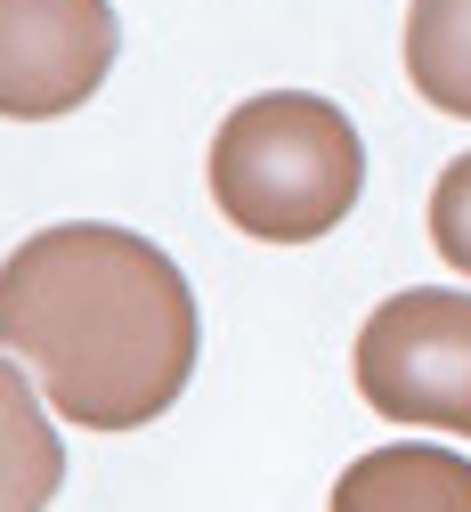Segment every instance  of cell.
Listing matches in <instances>:
<instances>
[{
  "mask_svg": "<svg viewBox=\"0 0 471 512\" xmlns=\"http://www.w3.org/2000/svg\"><path fill=\"white\" fill-rule=\"evenodd\" d=\"M0 358L74 431H139L195 374V293L163 244L57 220L0 261Z\"/></svg>",
  "mask_w": 471,
  "mask_h": 512,
  "instance_id": "cell-1",
  "label": "cell"
},
{
  "mask_svg": "<svg viewBox=\"0 0 471 512\" xmlns=\"http://www.w3.org/2000/svg\"><path fill=\"white\" fill-rule=\"evenodd\" d=\"M358 187H366L358 122L333 98H309V90L244 98L212 139V204L252 244L333 236L358 212Z\"/></svg>",
  "mask_w": 471,
  "mask_h": 512,
  "instance_id": "cell-2",
  "label": "cell"
},
{
  "mask_svg": "<svg viewBox=\"0 0 471 512\" xmlns=\"http://www.w3.org/2000/svg\"><path fill=\"white\" fill-rule=\"evenodd\" d=\"M358 391L390 423L471 439V293H390L358 326Z\"/></svg>",
  "mask_w": 471,
  "mask_h": 512,
  "instance_id": "cell-3",
  "label": "cell"
},
{
  "mask_svg": "<svg viewBox=\"0 0 471 512\" xmlns=\"http://www.w3.org/2000/svg\"><path fill=\"white\" fill-rule=\"evenodd\" d=\"M114 0H0V114L49 122L98 98L114 74Z\"/></svg>",
  "mask_w": 471,
  "mask_h": 512,
  "instance_id": "cell-4",
  "label": "cell"
},
{
  "mask_svg": "<svg viewBox=\"0 0 471 512\" xmlns=\"http://www.w3.org/2000/svg\"><path fill=\"white\" fill-rule=\"evenodd\" d=\"M333 512H471V456L431 439H390L333 480Z\"/></svg>",
  "mask_w": 471,
  "mask_h": 512,
  "instance_id": "cell-5",
  "label": "cell"
},
{
  "mask_svg": "<svg viewBox=\"0 0 471 512\" xmlns=\"http://www.w3.org/2000/svg\"><path fill=\"white\" fill-rule=\"evenodd\" d=\"M65 480V439L41 415V391L17 358H0V512H49Z\"/></svg>",
  "mask_w": 471,
  "mask_h": 512,
  "instance_id": "cell-6",
  "label": "cell"
},
{
  "mask_svg": "<svg viewBox=\"0 0 471 512\" xmlns=\"http://www.w3.org/2000/svg\"><path fill=\"white\" fill-rule=\"evenodd\" d=\"M407 82L423 106L471 122V0H415L407 9Z\"/></svg>",
  "mask_w": 471,
  "mask_h": 512,
  "instance_id": "cell-7",
  "label": "cell"
},
{
  "mask_svg": "<svg viewBox=\"0 0 471 512\" xmlns=\"http://www.w3.org/2000/svg\"><path fill=\"white\" fill-rule=\"evenodd\" d=\"M431 244H439V261H455L471 277V155H455L431 187Z\"/></svg>",
  "mask_w": 471,
  "mask_h": 512,
  "instance_id": "cell-8",
  "label": "cell"
}]
</instances>
